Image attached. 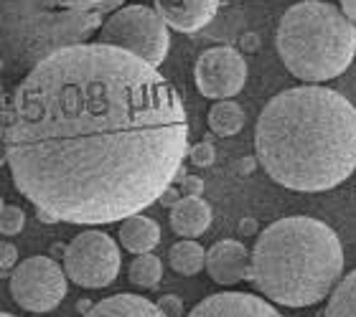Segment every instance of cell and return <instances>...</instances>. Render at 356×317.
I'll list each match as a JSON object with an SVG mask.
<instances>
[{"label":"cell","instance_id":"obj_1","mask_svg":"<svg viewBox=\"0 0 356 317\" xmlns=\"http://www.w3.org/2000/svg\"><path fill=\"white\" fill-rule=\"evenodd\" d=\"M3 153L46 223H115L161 200L188 155V119L156 67L107 44H67L13 89Z\"/></svg>","mask_w":356,"mask_h":317},{"label":"cell","instance_id":"obj_2","mask_svg":"<svg viewBox=\"0 0 356 317\" xmlns=\"http://www.w3.org/2000/svg\"><path fill=\"white\" fill-rule=\"evenodd\" d=\"M254 150L282 188L331 191L356 170V107L318 84L285 89L260 112Z\"/></svg>","mask_w":356,"mask_h":317},{"label":"cell","instance_id":"obj_3","mask_svg":"<svg viewBox=\"0 0 356 317\" xmlns=\"http://www.w3.org/2000/svg\"><path fill=\"white\" fill-rule=\"evenodd\" d=\"M343 277L341 239L311 216L270 223L250 254V282L275 305L311 307L323 302Z\"/></svg>","mask_w":356,"mask_h":317},{"label":"cell","instance_id":"obj_4","mask_svg":"<svg viewBox=\"0 0 356 317\" xmlns=\"http://www.w3.org/2000/svg\"><path fill=\"white\" fill-rule=\"evenodd\" d=\"M282 64L300 81L341 76L356 56V23L326 0H303L282 13L275 33Z\"/></svg>","mask_w":356,"mask_h":317},{"label":"cell","instance_id":"obj_5","mask_svg":"<svg viewBox=\"0 0 356 317\" xmlns=\"http://www.w3.org/2000/svg\"><path fill=\"white\" fill-rule=\"evenodd\" d=\"M99 44L118 46L158 69L168 56L171 33L156 8L122 6L102 23Z\"/></svg>","mask_w":356,"mask_h":317},{"label":"cell","instance_id":"obj_6","mask_svg":"<svg viewBox=\"0 0 356 317\" xmlns=\"http://www.w3.org/2000/svg\"><path fill=\"white\" fill-rule=\"evenodd\" d=\"M120 246L110 234L99 229H87L72 239L64 249V272L67 280L84 289L110 287L120 274Z\"/></svg>","mask_w":356,"mask_h":317},{"label":"cell","instance_id":"obj_7","mask_svg":"<svg viewBox=\"0 0 356 317\" xmlns=\"http://www.w3.org/2000/svg\"><path fill=\"white\" fill-rule=\"evenodd\" d=\"M10 295L33 315L56 310L67 297V272L49 257H29L10 272Z\"/></svg>","mask_w":356,"mask_h":317},{"label":"cell","instance_id":"obj_8","mask_svg":"<svg viewBox=\"0 0 356 317\" xmlns=\"http://www.w3.org/2000/svg\"><path fill=\"white\" fill-rule=\"evenodd\" d=\"M193 79L196 89L209 99H232L245 89L247 61L232 46H214L196 59Z\"/></svg>","mask_w":356,"mask_h":317},{"label":"cell","instance_id":"obj_9","mask_svg":"<svg viewBox=\"0 0 356 317\" xmlns=\"http://www.w3.org/2000/svg\"><path fill=\"white\" fill-rule=\"evenodd\" d=\"M188 317H282L273 305L250 292H216L204 297Z\"/></svg>","mask_w":356,"mask_h":317},{"label":"cell","instance_id":"obj_10","mask_svg":"<svg viewBox=\"0 0 356 317\" xmlns=\"http://www.w3.org/2000/svg\"><path fill=\"white\" fill-rule=\"evenodd\" d=\"M204 269L216 284H224V287L250 280V251L245 243L234 241V239H222L207 251Z\"/></svg>","mask_w":356,"mask_h":317},{"label":"cell","instance_id":"obj_11","mask_svg":"<svg viewBox=\"0 0 356 317\" xmlns=\"http://www.w3.org/2000/svg\"><path fill=\"white\" fill-rule=\"evenodd\" d=\"M165 26L178 33H196L214 21L222 0H153Z\"/></svg>","mask_w":356,"mask_h":317},{"label":"cell","instance_id":"obj_12","mask_svg":"<svg viewBox=\"0 0 356 317\" xmlns=\"http://www.w3.org/2000/svg\"><path fill=\"white\" fill-rule=\"evenodd\" d=\"M168 221L181 239H196L211 226V206L201 196H184L171 206Z\"/></svg>","mask_w":356,"mask_h":317},{"label":"cell","instance_id":"obj_13","mask_svg":"<svg viewBox=\"0 0 356 317\" xmlns=\"http://www.w3.org/2000/svg\"><path fill=\"white\" fill-rule=\"evenodd\" d=\"M84 317H165L158 302H150L140 295H112L102 302L92 305Z\"/></svg>","mask_w":356,"mask_h":317},{"label":"cell","instance_id":"obj_14","mask_svg":"<svg viewBox=\"0 0 356 317\" xmlns=\"http://www.w3.org/2000/svg\"><path fill=\"white\" fill-rule=\"evenodd\" d=\"M118 239L122 243V249L133 251V254H148L161 241V226L150 216L133 214L122 219Z\"/></svg>","mask_w":356,"mask_h":317},{"label":"cell","instance_id":"obj_15","mask_svg":"<svg viewBox=\"0 0 356 317\" xmlns=\"http://www.w3.org/2000/svg\"><path fill=\"white\" fill-rule=\"evenodd\" d=\"M204 262H207V251H204L201 243L193 241V239H181L168 251V264H171V269L178 274H184V277L199 274L204 269Z\"/></svg>","mask_w":356,"mask_h":317},{"label":"cell","instance_id":"obj_16","mask_svg":"<svg viewBox=\"0 0 356 317\" xmlns=\"http://www.w3.org/2000/svg\"><path fill=\"white\" fill-rule=\"evenodd\" d=\"M209 127L219 137H232L245 127V110L232 99H219L209 110Z\"/></svg>","mask_w":356,"mask_h":317},{"label":"cell","instance_id":"obj_17","mask_svg":"<svg viewBox=\"0 0 356 317\" xmlns=\"http://www.w3.org/2000/svg\"><path fill=\"white\" fill-rule=\"evenodd\" d=\"M323 317H356V269L334 287Z\"/></svg>","mask_w":356,"mask_h":317},{"label":"cell","instance_id":"obj_18","mask_svg":"<svg viewBox=\"0 0 356 317\" xmlns=\"http://www.w3.org/2000/svg\"><path fill=\"white\" fill-rule=\"evenodd\" d=\"M127 277L135 287L153 289L158 287V282L163 277V262L150 251L148 254H135V259L130 262V269H127Z\"/></svg>","mask_w":356,"mask_h":317},{"label":"cell","instance_id":"obj_19","mask_svg":"<svg viewBox=\"0 0 356 317\" xmlns=\"http://www.w3.org/2000/svg\"><path fill=\"white\" fill-rule=\"evenodd\" d=\"M23 226H26V211L21 206H3V211H0V234L15 237L23 231Z\"/></svg>","mask_w":356,"mask_h":317},{"label":"cell","instance_id":"obj_20","mask_svg":"<svg viewBox=\"0 0 356 317\" xmlns=\"http://www.w3.org/2000/svg\"><path fill=\"white\" fill-rule=\"evenodd\" d=\"M188 160L196 165V168H209V165H214V160H216V150H214V145H211V140H201V142H196L191 150H188Z\"/></svg>","mask_w":356,"mask_h":317},{"label":"cell","instance_id":"obj_21","mask_svg":"<svg viewBox=\"0 0 356 317\" xmlns=\"http://www.w3.org/2000/svg\"><path fill=\"white\" fill-rule=\"evenodd\" d=\"M15 264H18V249H15L13 243L0 241V280H3V277H10Z\"/></svg>","mask_w":356,"mask_h":317},{"label":"cell","instance_id":"obj_22","mask_svg":"<svg viewBox=\"0 0 356 317\" xmlns=\"http://www.w3.org/2000/svg\"><path fill=\"white\" fill-rule=\"evenodd\" d=\"M158 307L163 310L165 317H184V302L176 295H163L158 300Z\"/></svg>","mask_w":356,"mask_h":317},{"label":"cell","instance_id":"obj_23","mask_svg":"<svg viewBox=\"0 0 356 317\" xmlns=\"http://www.w3.org/2000/svg\"><path fill=\"white\" fill-rule=\"evenodd\" d=\"M181 188H184V196H201L204 193V180L196 175H186Z\"/></svg>","mask_w":356,"mask_h":317},{"label":"cell","instance_id":"obj_24","mask_svg":"<svg viewBox=\"0 0 356 317\" xmlns=\"http://www.w3.org/2000/svg\"><path fill=\"white\" fill-rule=\"evenodd\" d=\"M87 8H99V10H110V8H118L122 0H76Z\"/></svg>","mask_w":356,"mask_h":317},{"label":"cell","instance_id":"obj_25","mask_svg":"<svg viewBox=\"0 0 356 317\" xmlns=\"http://www.w3.org/2000/svg\"><path fill=\"white\" fill-rule=\"evenodd\" d=\"M341 10L349 15V21L356 23V0H341Z\"/></svg>","mask_w":356,"mask_h":317},{"label":"cell","instance_id":"obj_26","mask_svg":"<svg viewBox=\"0 0 356 317\" xmlns=\"http://www.w3.org/2000/svg\"><path fill=\"white\" fill-rule=\"evenodd\" d=\"M254 229H257L254 219H245V221H242V226H239V231H242V234H252Z\"/></svg>","mask_w":356,"mask_h":317},{"label":"cell","instance_id":"obj_27","mask_svg":"<svg viewBox=\"0 0 356 317\" xmlns=\"http://www.w3.org/2000/svg\"><path fill=\"white\" fill-rule=\"evenodd\" d=\"M242 46H245V49H257V36H245L242 38Z\"/></svg>","mask_w":356,"mask_h":317},{"label":"cell","instance_id":"obj_28","mask_svg":"<svg viewBox=\"0 0 356 317\" xmlns=\"http://www.w3.org/2000/svg\"><path fill=\"white\" fill-rule=\"evenodd\" d=\"M161 200H165V206H173V203H176V193H173L171 188H168V191H165L163 196H161Z\"/></svg>","mask_w":356,"mask_h":317},{"label":"cell","instance_id":"obj_29","mask_svg":"<svg viewBox=\"0 0 356 317\" xmlns=\"http://www.w3.org/2000/svg\"><path fill=\"white\" fill-rule=\"evenodd\" d=\"M3 96V92H0ZM3 135H6V122H3V107H0V150H3Z\"/></svg>","mask_w":356,"mask_h":317},{"label":"cell","instance_id":"obj_30","mask_svg":"<svg viewBox=\"0 0 356 317\" xmlns=\"http://www.w3.org/2000/svg\"><path fill=\"white\" fill-rule=\"evenodd\" d=\"M89 305H92V302H87V300H82V302H76V310H79V312H87V310H89Z\"/></svg>","mask_w":356,"mask_h":317},{"label":"cell","instance_id":"obj_31","mask_svg":"<svg viewBox=\"0 0 356 317\" xmlns=\"http://www.w3.org/2000/svg\"><path fill=\"white\" fill-rule=\"evenodd\" d=\"M0 317H15V315H10V312H0Z\"/></svg>","mask_w":356,"mask_h":317},{"label":"cell","instance_id":"obj_32","mask_svg":"<svg viewBox=\"0 0 356 317\" xmlns=\"http://www.w3.org/2000/svg\"><path fill=\"white\" fill-rule=\"evenodd\" d=\"M0 211H3V196H0Z\"/></svg>","mask_w":356,"mask_h":317},{"label":"cell","instance_id":"obj_33","mask_svg":"<svg viewBox=\"0 0 356 317\" xmlns=\"http://www.w3.org/2000/svg\"><path fill=\"white\" fill-rule=\"evenodd\" d=\"M36 317H41V315H36Z\"/></svg>","mask_w":356,"mask_h":317}]
</instances>
